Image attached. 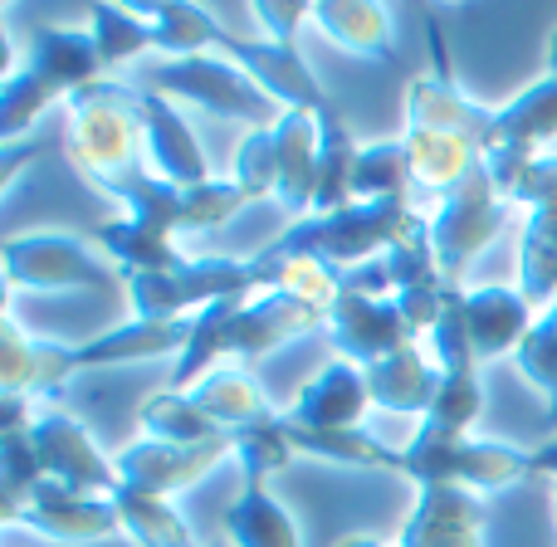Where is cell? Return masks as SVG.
Segmentation results:
<instances>
[{
  "label": "cell",
  "mask_w": 557,
  "mask_h": 547,
  "mask_svg": "<svg viewBox=\"0 0 557 547\" xmlns=\"http://www.w3.org/2000/svg\"><path fill=\"white\" fill-rule=\"evenodd\" d=\"M143 133H147V166L172 186H206V152L196 142V133L186 127V117L172 108V98L147 94L143 88Z\"/></svg>",
  "instance_id": "obj_19"
},
{
  "label": "cell",
  "mask_w": 557,
  "mask_h": 547,
  "mask_svg": "<svg viewBox=\"0 0 557 547\" xmlns=\"http://www.w3.org/2000/svg\"><path fill=\"white\" fill-rule=\"evenodd\" d=\"M421 225V215L406 201H352L333 215H304L270 245V260H318L327 270L347 274L382 260L386 250L406 240Z\"/></svg>",
  "instance_id": "obj_3"
},
{
  "label": "cell",
  "mask_w": 557,
  "mask_h": 547,
  "mask_svg": "<svg viewBox=\"0 0 557 547\" xmlns=\"http://www.w3.org/2000/svg\"><path fill=\"white\" fill-rule=\"evenodd\" d=\"M225 460H235V445L231 435H215V440H201V445H166V440H137L127 450H117V480L127 489H143V494H182L191 484H201L211 470H221Z\"/></svg>",
  "instance_id": "obj_9"
},
{
  "label": "cell",
  "mask_w": 557,
  "mask_h": 547,
  "mask_svg": "<svg viewBox=\"0 0 557 547\" xmlns=\"http://www.w3.org/2000/svg\"><path fill=\"white\" fill-rule=\"evenodd\" d=\"M519 288L533 308L557 298V215H529L519 240Z\"/></svg>",
  "instance_id": "obj_36"
},
{
  "label": "cell",
  "mask_w": 557,
  "mask_h": 547,
  "mask_svg": "<svg viewBox=\"0 0 557 547\" xmlns=\"http://www.w3.org/2000/svg\"><path fill=\"white\" fill-rule=\"evenodd\" d=\"M548 425H553V431H557V391L548 396Z\"/></svg>",
  "instance_id": "obj_51"
},
{
  "label": "cell",
  "mask_w": 557,
  "mask_h": 547,
  "mask_svg": "<svg viewBox=\"0 0 557 547\" xmlns=\"http://www.w3.org/2000/svg\"><path fill=\"white\" fill-rule=\"evenodd\" d=\"M509 211H513V201H504V196L494 191L484 162L445 196L435 221H431V250H435V264H441V274L450 278V284L499 240V231L509 225Z\"/></svg>",
  "instance_id": "obj_7"
},
{
  "label": "cell",
  "mask_w": 557,
  "mask_h": 547,
  "mask_svg": "<svg viewBox=\"0 0 557 547\" xmlns=\"http://www.w3.org/2000/svg\"><path fill=\"white\" fill-rule=\"evenodd\" d=\"M323 323L327 313L318 303H308V298L288 294V288H260L255 298H245L240 313L225 327V357L255 362V357L274 352V347L294 343V337H308Z\"/></svg>",
  "instance_id": "obj_13"
},
{
  "label": "cell",
  "mask_w": 557,
  "mask_h": 547,
  "mask_svg": "<svg viewBox=\"0 0 557 547\" xmlns=\"http://www.w3.org/2000/svg\"><path fill=\"white\" fill-rule=\"evenodd\" d=\"M327 333H333L337 357L352 362V366H362V372L376 366V362H386V357L401 352V347H416V333L406 327L396 298L352 294V288H343L337 308L327 313Z\"/></svg>",
  "instance_id": "obj_15"
},
{
  "label": "cell",
  "mask_w": 557,
  "mask_h": 547,
  "mask_svg": "<svg viewBox=\"0 0 557 547\" xmlns=\"http://www.w3.org/2000/svg\"><path fill=\"white\" fill-rule=\"evenodd\" d=\"M0 260H5V288H35V294L113 288V270H108L78 235H64V231L10 235V240L0 245Z\"/></svg>",
  "instance_id": "obj_8"
},
{
  "label": "cell",
  "mask_w": 557,
  "mask_h": 547,
  "mask_svg": "<svg viewBox=\"0 0 557 547\" xmlns=\"http://www.w3.org/2000/svg\"><path fill=\"white\" fill-rule=\"evenodd\" d=\"M333 547H386L382 538H367V533H347V538H337Z\"/></svg>",
  "instance_id": "obj_49"
},
{
  "label": "cell",
  "mask_w": 557,
  "mask_h": 547,
  "mask_svg": "<svg viewBox=\"0 0 557 547\" xmlns=\"http://www.w3.org/2000/svg\"><path fill=\"white\" fill-rule=\"evenodd\" d=\"M133 313L147 323H166V318H196L201 308L221 303L235 294H260L264 274L255 260H191L176 274H123Z\"/></svg>",
  "instance_id": "obj_6"
},
{
  "label": "cell",
  "mask_w": 557,
  "mask_h": 547,
  "mask_svg": "<svg viewBox=\"0 0 557 547\" xmlns=\"http://www.w3.org/2000/svg\"><path fill=\"white\" fill-rule=\"evenodd\" d=\"M431 362L441 366V372H465V366H480V357H474V343H470V323H465V294L460 288H450V303H445L441 323L431 327Z\"/></svg>",
  "instance_id": "obj_42"
},
{
  "label": "cell",
  "mask_w": 557,
  "mask_h": 547,
  "mask_svg": "<svg viewBox=\"0 0 557 547\" xmlns=\"http://www.w3.org/2000/svg\"><path fill=\"white\" fill-rule=\"evenodd\" d=\"M557 137V74H543L539 84H529L513 103L494 108V137L490 147H519L529 157H543ZM484 147V152H490Z\"/></svg>",
  "instance_id": "obj_26"
},
{
  "label": "cell",
  "mask_w": 557,
  "mask_h": 547,
  "mask_svg": "<svg viewBox=\"0 0 557 547\" xmlns=\"http://www.w3.org/2000/svg\"><path fill=\"white\" fill-rule=\"evenodd\" d=\"M235 182L245 186L250 201H270L278 186V162H274V127H250L245 142L235 147Z\"/></svg>",
  "instance_id": "obj_44"
},
{
  "label": "cell",
  "mask_w": 557,
  "mask_h": 547,
  "mask_svg": "<svg viewBox=\"0 0 557 547\" xmlns=\"http://www.w3.org/2000/svg\"><path fill=\"white\" fill-rule=\"evenodd\" d=\"M548 74H557V29L548 35Z\"/></svg>",
  "instance_id": "obj_50"
},
{
  "label": "cell",
  "mask_w": 557,
  "mask_h": 547,
  "mask_svg": "<svg viewBox=\"0 0 557 547\" xmlns=\"http://www.w3.org/2000/svg\"><path fill=\"white\" fill-rule=\"evenodd\" d=\"M401 142H406V157H411V182L421 186V191H435L441 201L484 162V157L474 152L470 142H460V137L411 133V127H406Z\"/></svg>",
  "instance_id": "obj_31"
},
{
  "label": "cell",
  "mask_w": 557,
  "mask_h": 547,
  "mask_svg": "<svg viewBox=\"0 0 557 547\" xmlns=\"http://www.w3.org/2000/svg\"><path fill=\"white\" fill-rule=\"evenodd\" d=\"M29 440H35V455H39V464H45V474H49V480H59V484H69V489H84V494H98V499H113L117 484H123V480H117V464L98 450V440L74 421V415L39 411Z\"/></svg>",
  "instance_id": "obj_11"
},
{
  "label": "cell",
  "mask_w": 557,
  "mask_h": 547,
  "mask_svg": "<svg viewBox=\"0 0 557 547\" xmlns=\"http://www.w3.org/2000/svg\"><path fill=\"white\" fill-rule=\"evenodd\" d=\"M465 323H470V343H474V357L490 362V357H504V352H519L523 337L533 333L539 313L533 303L523 298L519 284H484V288H470L465 294Z\"/></svg>",
  "instance_id": "obj_20"
},
{
  "label": "cell",
  "mask_w": 557,
  "mask_h": 547,
  "mask_svg": "<svg viewBox=\"0 0 557 547\" xmlns=\"http://www.w3.org/2000/svg\"><path fill=\"white\" fill-rule=\"evenodd\" d=\"M94 240L113 254L123 274H176L191 264V254L176 250V240L152 235L147 225H137L133 215H117V221L94 225Z\"/></svg>",
  "instance_id": "obj_30"
},
{
  "label": "cell",
  "mask_w": 557,
  "mask_h": 547,
  "mask_svg": "<svg viewBox=\"0 0 557 547\" xmlns=\"http://www.w3.org/2000/svg\"><path fill=\"white\" fill-rule=\"evenodd\" d=\"M288 425V440H294L298 455H313L323 464H343V470H392V474H406V450H392L382 445L376 435H367L362 425L357 431H308V425Z\"/></svg>",
  "instance_id": "obj_29"
},
{
  "label": "cell",
  "mask_w": 557,
  "mask_h": 547,
  "mask_svg": "<svg viewBox=\"0 0 557 547\" xmlns=\"http://www.w3.org/2000/svg\"><path fill=\"white\" fill-rule=\"evenodd\" d=\"M367 386H372V406L392 415H425L441 391V366L421 352V347H401L386 362L367 366Z\"/></svg>",
  "instance_id": "obj_24"
},
{
  "label": "cell",
  "mask_w": 557,
  "mask_h": 547,
  "mask_svg": "<svg viewBox=\"0 0 557 547\" xmlns=\"http://www.w3.org/2000/svg\"><path fill=\"white\" fill-rule=\"evenodd\" d=\"M123 206L137 225H147L152 235H182L186 231V186L162 182L157 172H143L133 186L123 191Z\"/></svg>",
  "instance_id": "obj_40"
},
{
  "label": "cell",
  "mask_w": 557,
  "mask_h": 547,
  "mask_svg": "<svg viewBox=\"0 0 557 547\" xmlns=\"http://www.w3.org/2000/svg\"><path fill=\"white\" fill-rule=\"evenodd\" d=\"M69 162L84 182H94L103 196L123 201V191L147 166V133H143V88H127L117 78H98L84 94L69 98Z\"/></svg>",
  "instance_id": "obj_1"
},
{
  "label": "cell",
  "mask_w": 557,
  "mask_h": 547,
  "mask_svg": "<svg viewBox=\"0 0 557 547\" xmlns=\"http://www.w3.org/2000/svg\"><path fill=\"white\" fill-rule=\"evenodd\" d=\"M215 49L231 64H240L278 108H298V113H323L333 98L323 94L318 74L308 69V59L298 54V45H274V39H235L225 25H215Z\"/></svg>",
  "instance_id": "obj_10"
},
{
  "label": "cell",
  "mask_w": 557,
  "mask_h": 547,
  "mask_svg": "<svg viewBox=\"0 0 557 547\" xmlns=\"http://www.w3.org/2000/svg\"><path fill=\"white\" fill-rule=\"evenodd\" d=\"M45 480V464L29 435H0V523L29 499V489Z\"/></svg>",
  "instance_id": "obj_41"
},
{
  "label": "cell",
  "mask_w": 557,
  "mask_h": 547,
  "mask_svg": "<svg viewBox=\"0 0 557 547\" xmlns=\"http://www.w3.org/2000/svg\"><path fill=\"white\" fill-rule=\"evenodd\" d=\"M396 547H484V499L460 484H425Z\"/></svg>",
  "instance_id": "obj_16"
},
{
  "label": "cell",
  "mask_w": 557,
  "mask_h": 547,
  "mask_svg": "<svg viewBox=\"0 0 557 547\" xmlns=\"http://www.w3.org/2000/svg\"><path fill=\"white\" fill-rule=\"evenodd\" d=\"M274 162H278V186L274 201L288 215H313V196H318V123L313 113L288 108L274 123Z\"/></svg>",
  "instance_id": "obj_22"
},
{
  "label": "cell",
  "mask_w": 557,
  "mask_h": 547,
  "mask_svg": "<svg viewBox=\"0 0 557 547\" xmlns=\"http://www.w3.org/2000/svg\"><path fill=\"white\" fill-rule=\"evenodd\" d=\"M143 88L162 98H182L196 103L211 117H240L250 127H274L284 117V108L245 74L240 64L211 49V54H191V59H157L143 69Z\"/></svg>",
  "instance_id": "obj_4"
},
{
  "label": "cell",
  "mask_w": 557,
  "mask_h": 547,
  "mask_svg": "<svg viewBox=\"0 0 557 547\" xmlns=\"http://www.w3.org/2000/svg\"><path fill=\"white\" fill-rule=\"evenodd\" d=\"M191 401L201 406V411L211 415V421L221 425L225 435H231V431H245V425L274 421V411H270V401H264V391L255 386V376L245 372L240 362L215 366L211 376H201V382L191 386Z\"/></svg>",
  "instance_id": "obj_28"
},
{
  "label": "cell",
  "mask_w": 557,
  "mask_h": 547,
  "mask_svg": "<svg viewBox=\"0 0 557 547\" xmlns=\"http://www.w3.org/2000/svg\"><path fill=\"white\" fill-rule=\"evenodd\" d=\"M484 411V386H480V366L465 372H441V391H435L431 411L421 415V431L435 435H470V425Z\"/></svg>",
  "instance_id": "obj_37"
},
{
  "label": "cell",
  "mask_w": 557,
  "mask_h": 547,
  "mask_svg": "<svg viewBox=\"0 0 557 547\" xmlns=\"http://www.w3.org/2000/svg\"><path fill=\"white\" fill-rule=\"evenodd\" d=\"M318 123V196H313V215H333L343 206H352V176H357V147L352 127H347L343 108L327 103L323 113H313Z\"/></svg>",
  "instance_id": "obj_25"
},
{
  "label": "cell",
  "mask_w": 557,
  "mask_h": 547,
  "mask_svg": "<svg viewBox=\"0 0 557 547\" xmlns=\"http://www.w3.org/2000/svg\"><path fill=\"white\" fill-rule=\"evenodd\" d=\"M74 347L29 337L15 318H0V391L15 396H59L74 376Z\"/></svg>",
  "instance_id": "obj_17"
},
{
  "label": "cell",
  "mask_w": 557,
  "mask_h": 547,
  "mask_svg": "<svg viewBox=\"0 0 557 547\" xmlns=\"http://www.w3.org/2000/svg\"><path fill=\"white\" fill-rule=\"evenodd\" d=\"M88 35L98 45V59L103 69H117V64H133L137 54L152 49V29L133 15V5H88Z\"/></svg>",
  "instance_id": "obj_39"
},
{
  "label": "cell",
  "mask_w": 557,
  "mask_h": 547,
  "mask_svg": "<svg viewBox=\"0 0 557 547\" xmlns=\"http://www.w3.org/2000/svg\"><path fill=\"white\" fill-rule=\"evenodd\" d=\"M406 127H411V133L460 137V142H470L474 152L484 157V147H490V137H494V108L474 103V98L455 84L450 64H445V54H441L435 74L411 78V88H406Z\"/></svg>",
  "instance_id": "obj_14"
},
{
  "label": "cell",
  "mask_w": 557,
  "mask_h": 547,
  "mask_svg": "<svg viewBox=\"0 0 557 547\" xmlns=\"http://www.w3.org/2000/svg\"><path fill=\"white\" fill-rule=\"evenodd\" d=\"M313 25L323 29V39L337 45L343 54L376 59V64H396L392 10L376 5V0H318Z\"/></svg>",
  "instance_id": "obj_23"
},
{
  "label": "cell",
  "mask_w": 557,
  "mask_h": 547,
  "mask_svg": "<svg viewBox=\"0 0 557 547\" xmlns=\"http://www.w3.org/2000/svg\"><path fill=\"white\" fill-rule=\"evenodd\" d=\"M543 318H548V323L557 327V298H553V303H548V308H543Z\"/></svg>",
  "instance_id": "obj_52"
},
{
  "label": "cell",
  "mask_w": 557,
  "mask_h": 547,
  "mask_svg": "<svg viewBox=\"0 0 557 547\" xmlns=\"http://www.w3.org/2000/svg\"><path fill=\"white\" fill-rule=\"evenodd\" d=\"M231 445H235V464H240V480L245 484H270L274 474H284L288 464L298 460L294 440H288V425L284 415L264 425H245V431H231Z\"/></svg>",
  "instance_id": "obj_35"
},
{
  "label": "cell",
  "mask_w": 557,
  "mask_h": 547,
  "mask_svg": "<svg viewBox=\"0 0 557 547\" xmlns=\"http://www.w3.org/2000/svg\"><path fill=\"white\" fill-rule=\"evenodd\" d=\"M513 357H519V372L529 376L539 391H548V396L557 391V327L548 323V318L533 323V333L523 337V347Z\"/></svg>",
  "instance_id": "obj_45"
},
{
  "label": "cell",
  "mask_w": 557,
  "mask_h": 547,
  "mask_svg": "<svg viewBox=\"0 0 557 547\" xmlns=\"http://www.w3.org/2000/svg\"><path fill=\"white\" fill-rule=\"evenodd\" d=\"M513 206H529V215H557V157L543 152L533 157V166L523 172Z\"/></svg>",
  "instance_id": "obj_47"
},
{
  "label": "cell",
  "mask_w": 557,
  "mask_h": 547,
  "mask_svg": "<svg viewBox=\"0 0 557 547\" xmlns=\"http://www.w3.org/2000/svg\"><path fill=\"white\" fill-rule=\"evenodd\" d=\"M196 318H166V323H133L113 327V333L94 337V343L74 347V366L78 372H94V366H127V362H157V357H182L191 343Z\"/></svg>",
  "instance_id": "obj_21"
},
{
  "label": "cell",
  "mask_w": 557,
  "mask_h": 547,
  "mask_svg": "<svg viewBox=\"0 0 557 547\" xmlns=\"http://www.w3.org/2000/svg\"><path fill=\"white\" fill-rule=\"evenodd\" d=\"M225 533L235 538V547H304L294 513L260 484H245L240 499L225 509Z\"/></svg>",
  "instance_id": "obj_32"
},
{
  "label": "cell",
  "mask_w": 557,
  "mask_h": 547,
  "mask_svg": "<svg viewBox=\"0 0 557 547\" xmlns=\"http://www.w3.org/2000/svg\"><path fill=\"white\" fill-rule=\"evenodd\" d=\"M133 15L152 29V49L166 59H191V54H211L215 49V10L211 5H186V0H157V5H143V0H127Z\"/></svg>",
  "instance_id": "obj_27"
},
{
  "label": "cell",
  "mask_w": 557,
  "mask_h": 547,
  "mask_svg": "<svg viewBox=\"0 0 557 547\" xmlns=\"http://www.w3.org/2000/svg\"><path fill=\"white\" fill-rule=\"evenodd\" d=\"M533 474H539V480H557V435L543 450H533Z\"/></svg>",
  "instance_id": "obj_48"
},
{
  "label": "cell",
  "mask_w": 557,
  "mask_h": 547,
  "mask_svg": "<svg viewBox=\"0 0 557 547\" xmlns=\"http://www.w3.org/2000/svg\"><path fill=\"white\" fill-rule=\"evenodd\" d=\"M245 206H255V201L245 196V186L235 182V176L231 182L186 186V231H221V225L235 221Z\"/></svg>",
  "instance_id": "obj_43"
},
{
  "label": "cell",
  "mask_w": 557,
  "mask_h": 547,
  "mask_svg": "<svg viewBox=\"0 0 557 547\" xmlns=\"http://www.w3.org/2000/svg\"><path fill=\"white\" fill-rule=\"evenodd\" d=\"M372 406V386H367V372L352 362H327L304 391L288 406V421L308 425V431H357Z\"/></svg>",
  "instance_id": "obj_18"
},
{
  "label": "cell",
  "mask_w": 557,
  "mask_h": 547,
  "mask_svg": "<svg viewBox=\"0 0 557 547\" xmlns=\"http://www.w3.org/2000/svg\"><path fill=\"white\" fill-rule=\"evenodd\" d=\"M250 15H255V25L264 29V39H274V45H298L304 25L313 20V5H308V0H255Z\"/></svg>",
  "instance_id": "obj_46"
},
{
  "label": "cell",
  "mask_w": 557,
  "mask_h": 547,
  "mask_svg": "<svg viewBox=\"0 0 557 547\" xmlns=\"http://www.w3.org/2000/svg\"><path fill=\"white\" fill-rule=\"evenodd\" d=\"M406 474L416 489L425 484H460V489H513V484L533 480V450L504 440H470V435H435L416 425L411 445H406Z\"/></svg>",
  "instance_id": "obj_5"
},
{
  "label": "cell",
  "mask_w": 557,
  "mask_h": 547,
  "mask_svg": "<svg viewBox=\"0 0 557 547\" xmlns=\"http://www.w3.org/2000/svg\"><path fill=\"white\" fill-rule=\"evenodd\" d=\"M5 523H25V529H35L39 538H54V543H103L123 529L113 499L69 489V484L49 480V474L29 489V499L20 504Z\"/></svg>",
  "instance_id": "obj_12"
},
{
  "label": "cell",
  "mask_w": 557,
  "mask_h": 547,
  "mask_svg": "<svg viewBox=\"0 0 557 547\" xmlns=\"http://www.w3.org/2000/svg\"><path fill=\"white\" fill-rule=\"evenodd\" d=\"M137 421H143L147 440H166V445H201V440L225 435L221 425H215L211 415L191 401V391H157V396H147L143 411H137Z\"/></svg>",
  "instance_id": "obj_34"
},
{
  "label": "cell",
  "mask_w": 557,
  "mask_h": 547,
  "mask_svg": "<svg viewBox=\"0 0 557 547\" xmlns=\"http://www.w3.org/2000/svg\"><path fill=\"white\" fill-rule=\"evenodd\" d=\"M548 499L557 504V480H548Z\"/></svg>",
  "instance_id": "obj_53"
},
{
  "label": "cell",
  "mask_w": 557,
  "mask_h": 547,
  "mask_svg": "<svg viewBox=\"0 0 557 547\" xmlns=\"http://www.w3.org/2000/svg\"><path fill=\"white\" fill-rule=\"evenodd\" d=\"M411 157L406 142H372L357 157V176H352V201H406L411 191Z\"/></svg>",
  "instance_id": "obj_38"
},
{
  "label": "cell",
  "mask_w": 557,
  "mask_h": 547,
  "mask_svg": "<svg viewBox=\"0 0 557 547\" xmlns=\"http://www.w3.org/2000/svg\"><path fill=\"white\" fill-rule=\"evenodd\" d=\"M113 509H117L123 533L137 547H201L196 543V533H191V523H186L166 499H157V494H143V489L117 484Z\"/></svg>",
  "instance_id": "obj_33"
},
{
  "label": "cell",
  "mask_w": 557,
  "mask_h": 547,
  "mask_svg": "<svg viewBox=\"0 0 557 547\" xmlns=\"http://www.w3.org/2000/svg\"><path fill=\"white\" fill-rule=\"evenodd\" d=\"M98 78H103V59H98V45L88 29H69V25L29 29L20 69L0 84V137H5V147H15L39 123V113L49 103H69Z\"/></svg>",
  "instance_id": "obj_2"
}]
</instances>
